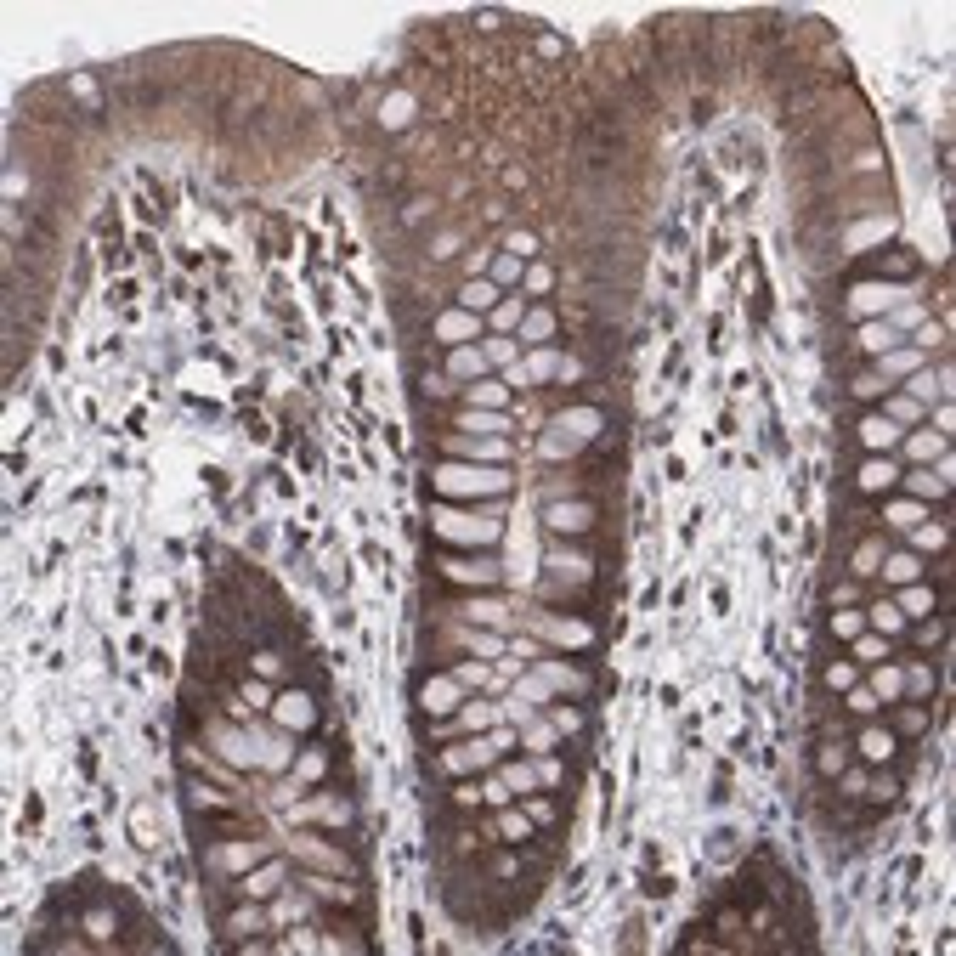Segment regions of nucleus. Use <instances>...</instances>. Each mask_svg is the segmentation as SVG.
<instances>
[{
	"label": "nucleus",
	"instance_id": "1",
	"mask_svg": "<svg viewBox=\"0 0 956 956\" xmlns=\"http://www.w3.org/2000/svg\"><path fill=\"white\" fill-rule=\"evenodd\" d=\"M860 272H894V278H911V272H922V260H917V249H877V260H866Z\"/></svg>",
	"mask_w": 956,
	"mask_h": 956
},
{
	"label": "nucleus",
	"instance_id": "2",
	"mask_svg": "<svg viewBox=\"0 0 956 956\" xmlns=\"http://www.w3.org/2000/svg\"><path fill=\"white\" fill-rule=\"evenodd\" d=\"M436 571H447L453 583H492V577H498L492 560H481V566L476 560H436Z\"/></svg>",
	"mask_w": 956,
	"mask_h": 956
},
{
	"label": "nucleus",
	"instance_id": "3",
	"mask_svg": "<svg viewBox=\"0 0 956 956\" xmlns=\"http://www.w3.org/2000/svg\"><path fill=\"white\" fill-rule=\"evenodd\" d=\"M204 832H210V838H255L260 820H255V815H210Z\"/></svg>",
	"mask_w": 956,
	"mask_h": 956
},
{
	"label": "nucleus",
	"instance_id": "4",
	"mask_svg": "<svg viewBox=\"0 0 956 956\" xmlns=\"http://www.w3.org/2000/svg\"><path fill=\"white\" fill-rule=\"evenodd\" d=\"M278 718H283V724H300V730H306V724L317 718V713H312V696H306V691L283 696V702H278Z\"/></svg>",
	"mask_w": 956,
	"mask_h": 956
},
{
	"label": "nucleus",
	"instance_id": "5",
	"mask_svg": "<svg viewBox=\"0 0 956 956\" xmlns=\"http://www.w3.org/2000/svg\"><path fill=\"white\" fill-rule=\"evenodd\" d=\"M894 481H900L894 464H866V470H860V492H888Z\"/></svg>",
	"mask_w": 956,
	"mask_h": 956
},
{
	"label": "nucleus",
	"instance_id": "6",
	"mask_svg": "<svg viewBox=\"0 0 956 956\" xmlns=\"http://www.w3.org/2000/svg\"><path fill=\"white\" fill-rule=\"evenodd\" d=\"M555 532H589V509H549Z\"/></svg>",
	"mask_w": 956,
	"mask_h": 956
},
{
	"label": "nucleus",
	"instance_id": "7",
	"mask_svg": "<svg viewBox=\"0 0 956 956\" xmlns=\"http://www.w3.org/2000/svg\"><path fill=\"white\" fill-rule=\"evenodd\" d=\"M860 436H866V447H894V442H900V436H894V419H866Z\"/></svg>",
	"mask_w": 956,
	"mask_h": 956
},
{
	"label": "nucleus",
	"instance_id": "8",
	"mask_svg": "<svg viewBox=\"0 0 956 956\" xmlns=\"http://www.w3.org/2000/svg\"><path fill=\"white\" fill-rule=\"evenodd\" d=\"M187 798H193V809H221V803H238V798H221L215 787H198V781L187 787Z\"/></svg>",
	"mask_w": 956,
	"mask_h": 956
},
{
	"label": "nucleus",
	"instance_id": "9",
	"mask_svg": "<svg viewBox=\"0 0 956 956\" xmlns=\"http://www.w3.org/2000/svg\"><path fill=\"white\" fill-rule=\"evenodd\" d=\"M459 300H464V306H476V312H481V306H492L498 295H492L487 283H459Z\"/></svg>",
	"mask_w": 956,
	"mask_h": 956
},
{
	"label": "nucleus",
	"instance_id": "10",
	"mask_svg": "<svg viewBox=\"0 0 956 956\" xmlns=\"http://www.w3.org/2000/svg\"><path fill=\"white\" fill-rule=\"evenodd\" d=\"M843 758H849V753H843L838 741H826V747H820V776H838V770H843Z\"/></svg>",
	"mask_w": 956,
	"mask_h": 956
},
{
	"label": "nucleus",
	"instance_id": "11",
	"mask_svg": "<svg viewBox=\"0 0 956 956\" xmlns=\"http://www.w3.org/2000/svg\"><path fill=\"white\" fill-rule=\"evenodd\" d=\"M888 753H894V736L872 730V736H866V758H888Z\"/></svg>",
	"mask_w": 956,
	"mask_h": 956
},
{
	"label": "nucleus",
	"instance_id": "12",
	"mask_svg": "<svg viewBox=\"0 0 956 956\" xmlns=\"http://www.w3.org/2000/svg\"><path fill=\"white\" fill-rule=\"evenodd\" d=\"M883 571H888V583H911V577H917V560H888Z\"/></svg>",
	"mask_w": 956,
	"mask_h": 956
},
{
	"label": "nucleus",
	"instance_id": "13",
	"mask_svg": "<svg viewBox=\"0 0 956 956\" xmlns=\"http://www.w3.org/2000/svg\"><path fill=\"white\" fill-rule=\"evenodd\" d=\"M872 617H877V629H888V634H900V629H905V617H900L894 606H877Z\"/></svg>",
	"mask_w": 956,
	"mask_h": 956
},
{
	"label": "nucleus",
	"instance_id": "14",
	"mask_svg": "<svg viewBox=\"0 0 956 956\" xmlns=\"http://www.w3.org/2000/svg\"><path fill=\"white\" fill-rule=\"evenodd\" d=\"M855 397H860V402L883 397V380H877V374H860V380H855Z\"/></svg>",
	"mask_w": 956,
	"mask_h": 956
},
{
	"label": "nucleus",
	"instance_id": "15",
	"mask_svg": "<svg viewBox=\"0 0 956 956\" xmlns=\"http://www.w3.org/2000/svg\"><path fill=\"white\" fill-rule=\"evenodd\" d=\"M917 345H928V351H945V328H934V322H928V328L917 334Z\"/></svg>",
	"mask_w": 956,
	"mask_h": 956
},
{
	"label": "nucleus",
	"instance_id": "16",
	"mask_svg": "<svg viewBox=\"0 0 956 956\" xmlns=\"http://www.w3.org/2000/svg\"><path fill=\"white\" fill-rule=\"evenodd\" d=\"M476 368H481L476 351H453V374H476Z\"/></svg>",
	"mask_w": 956,
	"mask_h": 956
},
{
	"label": "nucleus",
	"instance_id": "17",
	"mask_svg": "<svg viewBox=\"0 0 956 956\" xmlns=\"http://www.w3.org/2000/svg\"><path fill=\"white\" fill-rule=\"evenodd\" d=\"M849 594H855V583H826V600H832V606H849Z\"/></svg>",
	"mask_w": 956,
	"mask_h": 956
},
{
	"label": "nucleus",
	"instance_id": "18",
	"mask_svg": "<svg viewBox=\"0 0 956 956\" xmlns=\"http://www.w3.org/2000/svg\"><path fill=\"white\" fill-rule=\"evenodd\" d=\"M832 629H838V634H855V629H860V617H855V611H849V606H843V611H838V617H832Z\"/></svg>",
	"mask_w": 956,
	"mask_h": 956
},
{
	"label": "nucleus",
	"instance_id": "19",
	"mask_svg": "<svg viewBox=\"0 0 956 956\" xmlns=\"http://www.w3.org/2000/svg\"><path fill=\"white\" fill-rule=\"evenodd\" d=\"M470 397H476V402H504V385H481V380H476Z\"/></svg>",
	"mask_w": 956,
	"mask_h": 956
},
{
	"label": "nucleus",
	"instance_id": "20",
	"mask_svg": "<svg viewBox=\"0 0 956 956\" xmlns=\"http://www.w3.org/2000/svg\"><path fill=\"white\" fill-rule=\"evenodd\" d=\"M905 487H911V492H940V481H934V476H928V470H917V476H911V481H905Z\"/></svg>",
	"mask_w": 956,
	"mask_h": 956
},
{
	"label": "nucleus",
	"instance_id": "21",
	"mask_svg": "<svg viewBox=\"0 0 956 956\" xmlns=\"http://www.w3.org/2000/svg\"><path fill=\"white\" fill-rule=\"evenodd\" d=\"M255 662H260V673H283V656H278V651H260Z\"/></svg>",
	"mask_w": 956,
	"mask_h": 956
},
{
	"label": "nucleus",
	"instance_id": "22",
	"mask_svg": "<svg viewBox=\"0 0 956 956\" xmlns=\"http://www.w3.org/2000/svg\"><path fill=\"white\" fill-rule=\"evenodd\" d=\"M855 566H860V577H866V571H872V566H877V544H866V549L855 555Z\"/></svg>",
	"mask_w": 956,
	"mask_h": 956
},
{
	"label": "nucleus",
	"instance_id": "23",
	"mask_svg": "<svg viewBox=\"0 0 956 956\" xmlns=\"http://www.w3.org/2000/svg\"><path fill=\"white\" fill-rule=\"evenodd\" d=\"M911 397H940V391H934V380H928V374H917V380H911Z\"/></svg>",
	"mask_w": 956,
	"mask_h": 956
},
{
	"label": "nucleus",
	"instance_id": "24",
	"mask_svg": "<svg viewBox=\"0 0 956 956\" xmlns=\"http://www.w3.org/2000/svg\"><path fill=\"white\" fill-rule=\"evenodd\" d=\"M917 639H922V645H934V639H945V623H928V629H917Z\"/></svg>",
	"mask_w": 956,
	"mask_h": 956
}]
</instances>
